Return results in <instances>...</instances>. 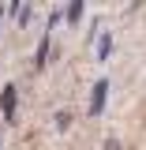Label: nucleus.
<instances>
[{
	"label": "nucleus",
	"instance_id": "obj_1",
	"mask_svg": "<svg viewBox=\"0 0 146 150\" xmlns=\"http://www.w3.org/2000/svg\"><path fill=\"white\" fill-rule=\"evenodd\" d=\"M105 98H109V79H101V83H94V94H90V116L105 109Z\"/></svg>",
	"mask_w": 146,
	"mask_h": 150
},
{
	"label": "nucleus",
	"instance_id": "obj_2",
	"mask_svg": "<svg viewBox=\"0 0 146 150\" xmlns=\"http://www.w3.org/2000/svg\"><path fill=\"white\" fill-rule=\"evenodd\" d=\"M15 98H19V86H4V94H0V112L11 120V112H15Z\"/></svg>",
	"mask_w": 146,
	"mask_h": 150
},
{
	"label": "nucleus",
	"instance_id": "obj_3",
	"mask_svg": "<svg viewBox=\"0 0 146 150\" xmlns=\"http://www.w3.org/2000/svg\"><path fill=\"white\" fill-rule=\"evenodd\" d=\"M109 49H112V34H109V30H101V38H97V60H105Z\"/></svg>",
	"mask_w": 146,
	"mask_h": 150
},
{
	"label": "nucleus",
	"instance_id": "obj_4",
	"mask_svg": "<svg viewBox=\"0 0 146 150\" xmlns=\"http://www.w3.org/2000/svg\"><path fill=\"white\" fill-rule=\"evenodd\" d=\"M45 56H49V34H45L41 41H37V53H34V64H37V68L45 64Z\"/></svg>",
	"mask_w": 146,
	"mask_h": 150
},
{
	"label": "nucleus",
	"instance_id": "obj_5",
	"mask_svg": "<svg viewBox=\"0 0 146 150\" xmlns=\"http://www.w3.org/2000/svg\"><path fill=\"white\" fill-rule=\"evenodd\" d=\"M64 15H68V23H79V19H83V0H75V4L64 11Z\"/></svg>",
	"mask_w": 146,
	"mask_h": 150
},
{
	"label": "nucleus",
	"instance_id": "obj_6",
	"mask_svg": "<svg viewBox=\"0 0 146 150\" xmlns=\"http://www.w3.org/2000/svg\"><path fill=\"white\" fill-rule=\"evenodd\" d=\"M105 150H120V146H116V143H112V139H109V143H105Z\"/></svg>",
	"mask_w": 146,
	"mask_h": 150
},
{
	"label": "nucleus",
	"instance_id": "obj_7",
	"mask_svg": "<svg viewBox=\"0 0 146 150\" xmlns=\"http://www.w3.org/2000/svg\"><path fill=\"white\" fill-rule=\"evenodd\" d=\"M0 15H4V11H0Z\"/></svg>",
	"mask_w": 146,
	"mask_h": 150
}]
</instances>
